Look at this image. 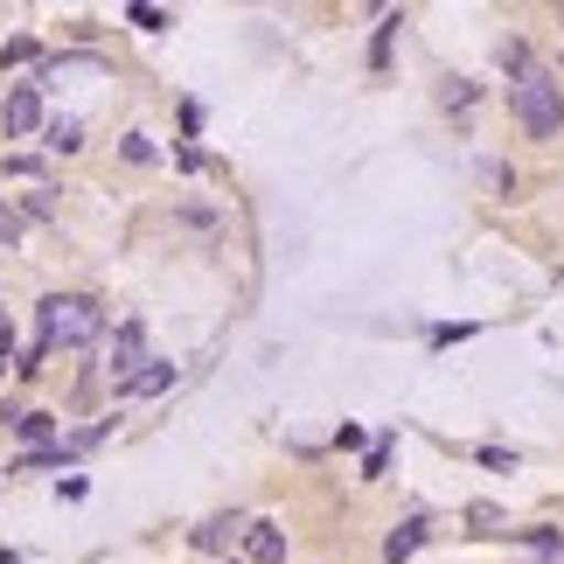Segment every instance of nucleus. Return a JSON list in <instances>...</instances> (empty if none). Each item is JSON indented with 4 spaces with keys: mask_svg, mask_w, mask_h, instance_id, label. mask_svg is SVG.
Masks as SVG:
<instances>
[{
    "mask_svg": "<svg viewBox=\"0 0 564 564\" xmlns=\"http://www.w3.org/2000/svg\"><path fill=\"white\" fill-rule=\"evenodd\" d=\"M509 536L536 544V557H544V564H564V536H551V530H509Z\"/></svg>",
    "mask_w": 564,
    "mask_h": 564,
    "instance_id": "nucleus-11",
    "label": "nucleus"
},
{
    "mask_svg": "<svg viewBox=\"0 0 564 564\" xmlns=\"http://www.w3.org/2000/svg\"><path fill=\"white\" fill-rule=\"evenodd\" d=\"M126 161H154V140H147V133H126Z\"/></svg>",
    "mask_w": 564,
    "mask_h": 564,
    "instance_id": "nucleus-14",
    "label": "nucleus"
},
{
    "mask_svg": "<svg viewBox=\"0 0 564 564\" xmlns=\"http://www.w3.org/2000/svg\"><path fill=\"white\" fill-rule=\"evenodd\" d=\"M105 335V307L84 293H50L42 300V356L50 349H84V341Z\"/></svg>",
    "mask_w": 564,
    "mask_h": 564,
    "instance_id": "nucleus-2",
    "label": "nucleus"
},
{
    "mask_svg": "<svg viewBox=\"0 0 564 564\" xmlns=\"http://www.w3.org/2000/svg\"><path fill=\"white\" fill-rule=\"evenodd\" d=\"M140 370H147V335L133 328V321H126L119 341H112V383H133Z\"/></svg>",
    "mask_w": 564,
    "mask_h": 564,
    "instance_id": "nucleus-4",
    "label": "nucleus"
},
{
    "mask_svg": "<svg viewBox=\"0 0 564 564\" xmlns=\"http://www.w3.org/2000/svg\"><path fill=\"white\" fill-rule=\"evenodd\" d=\"M0 126H8L14 140H29V133H42V126H50V119H42V91H35V84H14V91H8V105H0Z\"/></svg>",
    "mask_w": 564,
    "mask_h": 564,
    "instance_id": "nucleus-3",
    "label": "nucleus"
},
{
    "mask_svg": "<svg viewBox=\"0 0 564 564\" xmlns=\"http://www.w3.org/2000/svg\"><path fill=\"white\" fill-rule=\"evenodd\" d=\"M0 564H14V551H8V557H0Z\"/></svg>",
    "mask_w": 564,
    "mask_h": 564,
    "instance_id": "nucleus-18",
    "label": "nucleus"
},
{
    "mask_svg": "<svg viewBox=\"0 0 564 564\" xmlns=\"http://www.w3.org/2000/svg\"><path fill=\"white\" fill-rule=\"evenodd\" d=\"M509 112L523 119V133H530V140H557V133H564V84H557L551 70H536V63H530V70L509 84Z\"/></svg>",
    "mask_w": 564,
    "mask_h": 564,
    "instance_id": "nucleus-1",
    "label": "nucleus"
},
{
    "mask_svg": "<svg viewBox=\"0 0 564 564\" xmlns=\"http://www.w3.org/2000/svg\"><path fill=\"white\" fill-rule=\"evenodd\" d=\"M14 237H21V224H14V216H8V209H0V251H8V245H14Z\"/></svg>",
    "mask_w": 564,
    "mask_h": 564,
    "instance_id": "nucleus-16",
    "label": "nucleus"
},
{
    "mask_svg": "<svg viewBox=\"0 0 564 564\" xmlns=\"http://www.w3.org/2000/svg\"><path fill=\"white\" fill-rule=\"evenodd\" d=\"M167 383H175V362H154V356H147V370L133 383H119V398H161Z\"/></svg>",
    "mask_w": 564,
    "mask_h": 564,
    "instance_id": "nucleus-7",
    "label": "nucleus"
},
{
    "mask_svg": "<svg viewBox=\"0 0 564 564\" xmlns=\"http://www.w3.org/2000/svg\"><path fill=\"white\" fill-rule=\"evenodd\" d=\"M467 516H474V530H481V536H509V530H502V516H495L488 502H474Z\"/></svg>",
    "mask_w": 564,
    "mask_h": 564,
    "instance_id": "nucleus-13",
    "label": "nucleus"
},
{
    "mask_svg": "<svg viewBox=\"0 0 564 564\" xmlns=\"http://www.w3.org/2000/svg\"><path fill=\"white\" fill-rule=\"evenodd\" d=\"M29 56H35V42H29V35H14L8 50H0V63H29Z\"/></svg>",
    "mask_w": 564,
    "mask_h": 564,
    "instance_id": "nucleus-15",
    "label": "nucleus"
},
{
    "mask_svg": "<svg viewBox=\"0 0 564 564\" xmlns=\"http://www.w3.org/2000/svg\"><path fill=\"white\" fill-rule=\"evenodd\" d=\"M230 536H245V516H209V523L195 530V544H203V551H224Z\"/></svg>",
    "mask_w": 564,
    "mask_h": 564,
    "instance_id": "nucleus-9",
    "label": "nucleus"
},
{
    "mask_svg": "<svg viewBox=\"0 0 564 564\" xmlns=\"http://www.w3.org/2000/svg\"><path fill=\"white\" fill-rule=\"evenodd\" d=\"M245 557H251V564H286V530L265 523V516H258V523H245Z\"/></svg>",
    "mask_w": 564,
    "mask_h": 564,
    "instance_id": "nucleus-5",
    "label": "nucleus"
},
{
    "mask_svg": "<svg viewBox=\"0 0 564 564\" xmlns=\"http://www.w3.org/2000/svg\"><path fill=\"white\" fill-rule=\"evenodd\" d=\"M425 516H411V523H398V530H390V544H383V564H411V557H419V544H425Z\"/></svg>",
    "mask_w": 564,
    "mask_h": 564,
    "instance_id": "nucleus-6",
    "label": "nucleus"
},
{
    "mask_svg": "<svg viewBox=\"0 0 564 564\" xmlns=\"http://www.w3.org/2000/svg\"><path fill=\"white\" fill-rule=\"evenodd\" d=\"M42 147H50V154H77V147H84V119H50V126H42Z\"/></svg>",
    "mask_w": 564,
    "mask_h": 564,
    "instance_id": "nucleus-8",
    "label": "nucleus"
},
{
    "mask_svg": "<svg viewBox=\"0 0 564 564\" xmlns=\"http://www.w3.org/2000/svg\"><path fill=\"white\" fill-rule=\"evenodd\" d=\"M8 349H14V321L0 314V356H8Z\"/></svg>",
    "mask_w": 564,
    "mask_h": 564,
    "instance_id": "nucleus-17",
    "label": "nucleus"
},
{
    "mask_svg": "<svg viewBox=\"0 0 564 564\" xmlns=\"http://www.w3.org/2000/svg\"><path fill=\"white\" fill-rule=\"evenodd\" d=\"M126 21H133V29H167V14L147 8V0H133V8H126Z\"/></svg>",
    "mask_w": 564,
    "mask_h": 564,
    "instance_id": "nucleus-12",
    "label": "nucleus"
},
{
    "mask_svg": "<svg viewBox=\"0 0 564 564\" xmlns=\"http://www.w3.org/2000/svg\"><path fill=\"white\" fill-rule=\"evenodd\" d=\"M14 425H21V440H29L35 453H42V446H50V432H56V419H50V411H21V419H14Z\"/></svg>",
    "mask_w": 564,
    "mask_h": 564,
    "instance_id": "nucleus-10",
    "label": "nucleus"
}]
</instances>
